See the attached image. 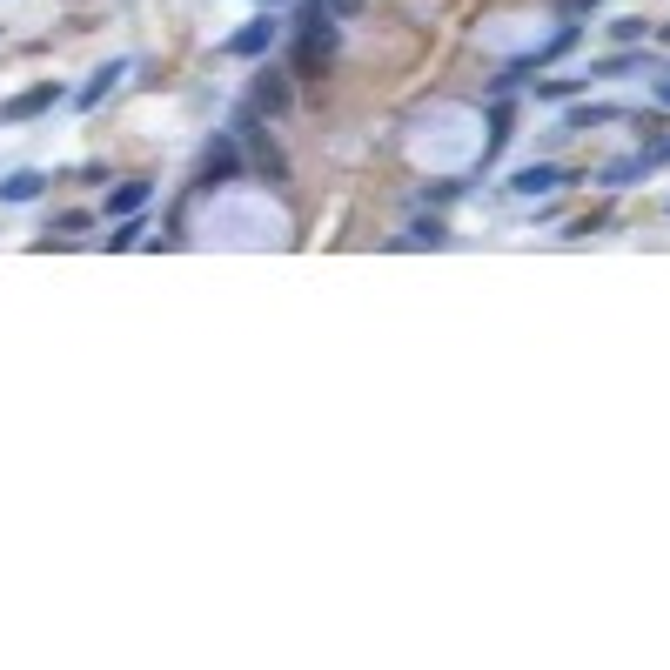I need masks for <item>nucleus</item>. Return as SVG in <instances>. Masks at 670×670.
<instances>
[{
	"mask_svg": "<svg viewBox=\"0 0 670 670\" xmlns=\"http://www.w3.org/2000/svg\"><path fill=\"white\" fill-rule=\"evenodd\" d=\"M409 155L429 175H463V168H476V161L490 155V121L476 108L436 101V108H423L409 121Z\"/></svg>",
	"mask_w": 670,
	"mask_h": 670,
	"instance_id": "obj_1",
	"label": "nucleus"
},
{
	"mask_svg": "<svg viewBox=\"0 0 670 670\" xmlns=\"http://www.w3.org/2000/svg\"><path fill=\"white\" fill-rule=\"evenodd\" d=\"M201 235L215 248H282L289 242V215H282L262 188H228V195L208 201Z\"/></svg>",
	"mask_w": 670,
	"mask_h": 670,
	"instance_id": "obj_2",
	"label": "nucleus"
},
{
	"mask_svg": "<svg viewBox=\"0 0 670 670\" xmlns=\"http://www.w3.org/2000/svg\"><path fill=\"white\" fill-rule=\"evenodd\" d=\"M557 181H563V168H557V161H536V168H516V175H510V195H523V201H530V195H550Z\"/></svg>",
	"mask_w": 670,
	"mask_h": 670,
	"instance_id": "obj_3",
	"label": "nucleus"
},
{
	"mask_svg": "<svg viewBox=\"0 0 670 670\" xmlns=\"http://www.w3.org/2000/svg\"><path fill=\"white\" fill-rule=\"evenodd\" d=\"M54 101H61V88H54V81H41V88L14 94V101L0 108V121H34V114H41V108H54Z\"/></svg>",
	"mask_w": 670,
	"mask_h": 670,
	"instance_id": "obj_4",
	"label": "nucleus"
},
{
	"mask_svg": "<svg viewBox=\"0 0 670 670\" xmlns=\"http://www.w3.org/2000/svg\"><path fill=\"white\" fill-rule=\"evenodd\" d=\"M275 47V21H248L235 41H228V54H242V61H255V54H268Z\"/></svg>",
	"mask_w": 670,
	"mask_h": 670,
	"instance_id": "obj_5",
	"label": "nucleus"
},
{
	"mask_svg": "<svg viewBox=\"0 0 670 670\" xmlns=\"http://www.w3.org/2000/svg\"><path fill=\"white\" fill-rule=\"evenodd\" d=\"M148 195H155V181H121L108 195V215H134V208H148Z\"/></svg>",
	"mask_w": 670,
	"mask_h": 670,
	"instance_id": "obj_6",
	"label": "nucleus"
},
{
	"mask_svg": "<svg viewBox=\"0 0 670 670\" xmlns=\"http://www.w3.org/2000/svg\"><path fill=\"white\" fill-rule=\"evenodd\" d=\"M47 188V175H34V168H21V175H7L0 181V201H34Z\"/></svg>",
	"mask_w": 670,
	"mask_h": 670,
	"instance_id": "obj_7",
	"label": "nucleus"
},
{
	"mask_svg": "<svg viewBox=\"0 0 670 670\" xmlns=\"http://www.w3.org/2000/svg\"><path fill=\"white\" fill-rule=\"evenodd\" d=\"M121 74H128V61H108V67H101V74L88 81V88H81V108H94V101H101V94H108L114 81H121Z\"/></svg>",
	"mask_w": 670,
	"mask_h": 670,
	"instance_id": "obj_8",
	"label": "nucleus"
},
{
	"mask_svg": "<svg viewBox=\"0 0 670 670\" xmlns=\"http://www.w3.org/2000/svg\"><path fill=\"white\" fill-rule=\"evenodd\" d=\"M650 168V155H630V161H610V168H603V188H624V181H637Z\"/></svg>",
	"mask_w": 670,
	"mask_h": 670,
	"instance_id": "obj_9",
	"label": "nucleus"
},
{
	"mask_svg": "<svg viewBox=\"0 0 670 670\" xmlns=\"http://www.w3.org/2000/svg\"><path fill=\"white\" fill-rule=\"evenodd\" d=\"M603 121H610V108H570V114H563V128H570V134H583V128H603Z\"/></svg>",
	"mask_w": 670,
	"mask_h": 670,
	"instance_id": "obj_10",
	"label": "nucleus"
},
{
	"mask_svg": "<svg viewBox=\"0 0 670 670\" xmlns=\"http://www.w3.org/2000/svg\"><path fill=\"white\" fill-rule=\"evenodd\" d=\"M577 88H583L577 74H557V81H536V94H543V101H570Z\"/></svg>",
	"mask_w": 670,
	"mask_h": 670,
	"instance_id": "obj_11",
	"label": "nucleus"
},
{
	"mask_svg": "<svg viewBox=\"0 0 670 670\" xmlns=\"http://www.w3.org/2000/svg\"><path fill=\"white\" fill-rule=\"evenodd\" d=\"M644 27H650L644 14H624V21H610V41H624V47H630V41H644Z\"/></svg>",
	"mask_w": 670,
	"mask_h": 670,
	"instance_id": "obj_12",
	"label": "nucleus"
},
{
	"mask_svg": "<svg viewBox=\"0 0 670 670\" xmlns=\"http://www.w3.org/2000/svg\"><path fill=\"white\" fill-rule=\"evenodd\" d=\"M255 101H262V108H282L289 94H282V81H275V74H262V88H255Z\"/></svg>",
	"mask_w": 670,
	"mask_h": 670,
	"instance_id": "obj_13",
	"label": "nucleus"
},
{
	"mask_svg": "<svg viewBox=\"0 0 670 670\" xmlns=\"http://www.w3.org/2000/svg\"><path fill=\"white\" fill-rule=\"evenodd\" d=\"M134 242H141V222H128V215H121V228H114L108 248H134Z\"/></svg>",
	"mask_w": 670,
	"mask_h": 670,
	"instance_id": "obj_14",
	"label": "nucleus"
},
{
	"mask_svg": "<svg viewBox=\"0 0 670 670\" xmlns=\"http://www.w3.org/2000/svg\"><path fill=\"white\" fill-rule=\"evenodd\" d=\"M630 67H644L637 54H610V61H597V74H630Z\"/></svg>",
	"mask_w": 670,
	"mask_h": 670,
	"instance_id": "obj_15",
	"label": "nucleus"
},
{
	"mask_svg": "<svg viewBox=\"0 0 670 670\" xmlns=\"http://www.w3.org/2000/svg\"><path fill=\"white\" fill-rule=\"evenodd\" d=\"M590 7H603V0H563V14H590Z\"/></svg>",
	"mask_w": 670,
	"mask_h": 670,
	"instance_id": "obj_16",
	"label": "nucleus"
},
{
	"mask_svg": "<svg viewBox=\"0 0 670 670\" xmlns=\"http://www.w3.org/2000/svg\"><path fill=\"white\" fill-rule=\"evenodd\" d=\"M322 7H335V14H362V0H322Z\"/></svg>",
	"mask_w": 670,
	"mask_h": 670,
	"instance_id": "obj_17",
	"label": "nucleus"
},
{
	"mask_svg": "<svg viewBox=\"0 0 670 670\" xmlns=\"http://www.w3.org/2000/svg\"><path fill=\"white\" fill-rule=\"evenodd\" d=\"M657 108H670V74H664V81H657Z\"/></svg>",
	"mask_w": 670,
	"mask_h": 670,
	"instance_id": "obj_18",
	"label": "nucleus"
},
{
	"mask_svg": "<svg viewBox=\"0 0 670 670\" xmlns=\"http://www.w3.org/2000/svg\"><path fill=\"white\" fill-rule=\"evenodd\" d=\"M664 41H670V27H664Z\"/></svg>",
	"mask_w": 670,
	"mask_h": 670,
	"instance_id": "obj_19",
	"label": "nucleus"
}]
</instances>
